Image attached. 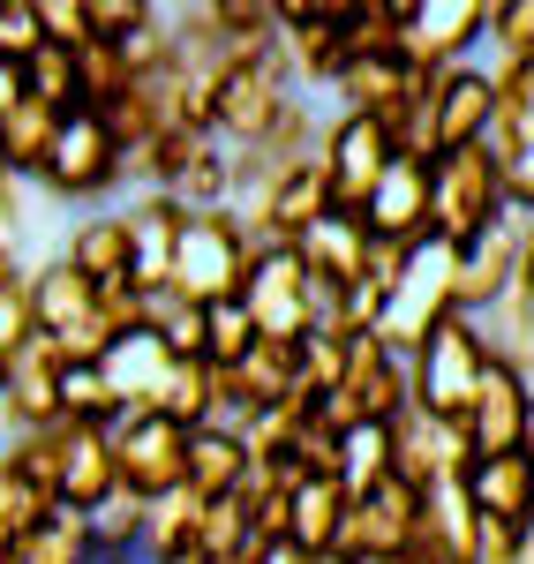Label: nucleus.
Wrapping results in <instances>:
<instances>
[{"label":"nucleus","mask_w":534,"mask_h":564,"mask_svg":"<svg viewBox=\"0 0 534 564\" xmlns=\"http://www.w3.org/2000/svg\"><path fill=\"white\" fill-rule=\"evenodd\" d=\"M121 181H129V151H121L113 121H106V113H90V106H76V113L61 121L53 159L39 166L31 188L53 196V204H76V212H106V204L121 196Z\"/></svg>","instance_id":"f257e3e1"},{"label":"nucleus","mask_w":534,"mask_h":564,"mask_svg":"<svg viewBox=\"0 0 534 564\" xmlns=\"http://www.w3.org/2000/svg\"><path fill=\"white\" fill-rule=\"evenodd\" d=\"M31 332L53 339L61 361H106V347L121 339L113 316H106V286H90L76 263H61V249L45 263H31Z\"/></svg>","instance_id":"f03ea898"},{"label":"nucleus","mask_w":534,"mask_h":564,"mask_svg":"<svg viewBox=\"0 0 534 564\" xmlns=\"http://www.w3.org/2000/svg\"><path fill=\"white\" fill-rule=\"evenodd\" d=\"M294 76H286V61H279V45L257 53V61H219V76H211V113H204V129L219 135L226 151H264L271 129L294 113Z\"/></svg>","instance_id":"7ed1b4c3"},{"label":"nucleus","mask_w":534,"mask_h":564,"mask_svg":"<svg viewBox=\"0 0 534 564\" xmlns=\"http://www.w3.org/2000/svg\"><path fill=\"white\" fill-rule=\"evenodd\" d=\"M257 249H264V241L241 226V212H188L181 249H174V271H166V294H181V302H196V308L241 302Z\"/></svg>","instance_id":"20e7f679"},{"label":"nucleus","mask_w":534,"mask_h":564,"mask_svg":"<svg viewBox=\"0 0 534 564\" xmlns=\"http://www.w3.org/2000/svg\"><path fill=\"white\" fill-rule=\"evenodd\" d=\"M15 459L53 489V505H76L90 512L98 497H113L121 475H113V444H106V422H45L31 436H8Z\"/></svg>","instance_id":"39448f33"},{"label":"nucleus","mask_w":534,"mask_h":564,"mask_svg":"<svg viewBox=\"0 0 534 564\" xmlns=\"http://www.w3.org/2000/svg\"><path fill=\"white\" fill-rule=\"evenodd\" d=\"M490 361H504V354L482 339V324H475V316H437V324H429V339L406 354L414 406H429V414L459 422V414H467V399H475V384L490 377Z\"/></svg>","instance_id":"423d86ee"},{"label":"nucleus","mask_w":534,"mask_h":564,"mask_svg":"<svg viewBox=\"0 0 534 564\" xmlns=\"http://www.w3.org/2000/svg\"><path fill=\"white\" fill-rule=\"evenodd\" d=\"M490 226H504V159L490 143L437 159L429 166V241L459 249V241H475Z\"/></svg>","instance_id":"0eeeda50"},{"label":"nucleus","mask_w":534,"mask_h":564,"mask_svg":"<svg viewBox=\"0 0 534 564\" xmlns=\"http://www.w3.org/2000/svg\"><path fill=\"white\" fill-rule=\"evenodd\" d=\"M482 39H490L482 0H400V61L422 76H445L459 61H475Z\"/></svg>","instance_id":"6e6552de"},{"label":"nucleus","mask_w":534,"mask_h":564,"mask_svg":"<svg viewBox=\"0 0 534 564\" xmlns=\"http://www.w3.org/2000/svg\"><path fill=\"white\" fill-rule=\"evenodd\" d=\"M241 308H249L257 339L302 347L316 332V286H309V271H302V257H294V249H257L249 286H241Z\"/></svg>","instance_id":"1a4fd4ad"},{"label":"nucleus","mask_w":534,"mask_h":564,"mask_svg":"<svg viewBox=\"0 0 534 564\" xmlns=\"http://www.w3.org/2000/svg\"><path fill=\"white\" fill-rule=\"evenodd\" d=\"M392 159H400V135L384 129V121H361V113H331V121H324L316 166L331 181V204H339V212H361Z\"/></svg>","instance_id":"9d476101"},{"label":"nucleus","mask_w":534,"mask_h":564,"mask_svg":"<svg viewBox=\"0 0 534 564\" xmlns=\"http://www.w3.org/2000/svg\"><path fill=\"white\" fill-rule=\"evenodd\" d=\"M106 444H113V475L135 497H166L181 489V467H188V430L166 422V414H113L106 422Z\"/></svg>","instance_id":"9b49d317"},{"label":"nucleus","mask_w":534,"mask_h":564,"mask_svg":"<svg viewBox=\"0 0 534 564\" xmlns=\"http://www.w3.org/2000/svg\"><path fill=\"white\" fill-rule=\"evenodd\" d=\"M279 61L294 90H331L347 68V8H324V0H279Z\"/></svg>","instance_id":"f8f14e48"},{"label":"nucleus","mask_w":534,"mask_h":564,"mask_svg":"<svg viewBox=\"0 0 534 564\" xmlns=\"http://www.w3.org/2000/svg\"><path fill=\"white\" fill-rule=\"evenodd\" d=\"M422 534V489L406 475H384L369 497H347V520H339V550L347 557H400Z\"/></svg>","instance_id":"ddd939ff"},{"label":"nucleus","mask_w":534,"mask_h":564,"mask_svg":"<svg viewBox=\"0 0 534 564\" xmlns=\"http://www.w3.org/2000/svg\"><path fill=\"white\" fill-rule=\"evenodd\" d=\"M520 257H527V241H520L512 212H504V226L459 241V249H451V316H490V308L504 302V286L520 279Z\"/></svg>","instance_id":"4468645a"},{"label":"nucleus","mask_w":534,"mask_h":564,"mask_svg":"<svg viewBox=\"0 0 534 564\" xmlns=\"http://www.w3.org/2000/svg\"><path fill=\"white\" fill-rule=\"evenodd\" d=\"M475 467V444L459 422L429 414V406H406L392 422V475H406L414 489H437V481H459Z\"/></svg>","instance_id":"2eb2a0df"},{"label":"nucleus","mask_w":534,"mask_h":564,"mask_svg":"<svg viewBox=\"0 0 534 564\" xmlns=\"http://www.w3.org/2000/svg\"><path fill=\"white\" fill-rule=\"evenodd\" d=\"M61 354H53V339H23V347L8 354V377H0V422H8V436H31L45 430V422H61Z\"/></svg>","instance_id":"dca6fc26"},{"label":"nucleus","mask_w":534,"mask_h":564,"mask_svg":"<svg viewBox=\"0 0 534 564\" xmlns=\"http://www.w3.org/2000/svg\"><path fill=\"white\" fill-rule=\"evenodd\" d=\"M355 218L369 226V241L422 249V241H429V166H422V159H392L384 181L369 188V204H361Z\"/></svg>","instance_id":"f3484780"},{"label":"nucleus","mask_w":534,"mask_h":564,"mask_svg":"<svg viewBox=\"0 0 534 564\" xmlns=\"http://www.w3.org/2000/svg\"><path fill=\"white\" fill-rule=\"evenodd\" d=\"M121 218H129V286L135 294H166V271H174L188 212H181L174 196H159V188H135L129 204H121Z\"/></svg>","instance_id":"a211bd4d"},{"label":"nucleus","mask_w":534,"mask_h":564,"mask_svg":"<svg viewBox=\"0 0 534 564\" xmlns=\"http://www.w3.org/2000/svg\"><path fill=\"white\" fill-rule=\"evenodd\" d=\"M527 399L534 384L512 369V361H490V377L475 384L467 399V414H459V430L475 444V459H490V452H520V422H527Z\"/></svg>","instance_id":"6ab92c4d"},{"label":"nucleus","mask_w":534,"mask_h":564,"mask_svg":"<svg viewBox=\"0 0 534 564\" xmlns=\"http://www.w3.org/2000/svg\"><path fill=\"white\" fill-rule=\"evenodd\" d=\"M181 354H166V339L143 324V332H121L113 347H106V361H98V377H106V391H113V414H151V399H159V384H166V369H174Z\"/></svg>","instance_id":"aec40b11"},{"label":"nucleus","mask_w":534,"mask_h":564,"mask_svg":"<svg viewBox=\"0 0 534 564\" xmlns=\"http://www.w3.org/2000/svg\"><path fill=\"white\" fill-rule=\"evenodd\" d=\"M459 489H467L475 520H490V527H527L534 520V467L520 459V452L475 459V467L459 475Z\"/></svg>","instance_id":"412c9836"},{"label":"nucleus","mask_w":534,"mask_h":564,"mask_svg":"<svg viewBox=\"0 0 534 564\" xmlns=\"http://www.w3.org/2000/svg\"><path fill=\"white\" fill-rule=\"evenodd\" d=\"M294 257H302V271H309L316 286H339L347 294V286H361V263H369V226L355 212H331L294 241Z\"/></svg>","instance_id":"4be33fe9"},{"label":"nucleus","mask_w":534,"mask_h":564,"mask_svg":"<svg viewBox=\"0 0 534 564\" xmlns=\"http://www.w3.org/2000/svg\"><path fill=\"white\" fill-rule=\"evenodd\" d=\"M61 263H76L90 286H129V218H121V204L76 218L68 241H61Z\"/></svg>","instance_id":"5701e85b"},{"label":"nucleus","mask_w":534,"mask_h":564,"mask_svg":"<svg viewBox=\"0 0 534 564\" xmlns=\"http://www.w3.org/2000/svg\"><path fill=\"white\" fill-rule=\"evenodd\" d=\"M181 489H188V497H204V505H219V497H233V489H249V444H241V430H219V422L188 430Z\"/></svg>","instance_id":"b1692460"},{"label":"nucleus","mask_w":534,"mask_h":564,"mask_svg":"<svg viewBox=\"0 0 534 564\" xmlns=\"http://www.w3.org/2000/svg\"><path fill=\"white\" fill-rule=\"evenodd\" d=\"M61 106H39V98H23L8 121H0V166L15 181H39V166L53 159V135H61Z\"/></svg>","instance_id":"393cba45"},{"label":"nucleus","mask_w":534,"mask_h":564,"mask_svg":"<svg viewBox=\"0 0 534 564\" xmlns=\"http://www.w3.org/2000/svg\"><path fill=\"white\" fill-rule=\"evenodd\" d=\"M339 520H347V489H339L331 475H309L294 497H286V534H294L309 557L339 550Z\"/></svg>","instance_id":"a878e982"},{"label":"nucleus","mask_w":534,"mask_h":564,"mask_svg":"<svg viewBox=\"0 0 534 564\" xmlns=\"http://www.w3.org/2000/svg\"><path fill=\"white\" fill-rule=\"evenodd\" d=\"M84 557H90V512H76V505H53L23 542L0 550V564H84Z\"/></svg>","instance_id":"bb28decb"},{"label":"nucleus","mask_w":534,"mask_h":564,"mask_svg":"<svg viewBox=\"0 0 534 564\" xmlns=\"http://www.w3.org/2000/svg\"><path fill=\"white\" fill-rule=\"evenodd\" d=\"M204 143H211V135L196 129V121H166L151 143H135V151H129V181H135V188H159V196H166V188L188 174V159H196Z\"/></svg>","instance_id":"cd10ccee"},{"label":"nucleus","mask_w":534,"mask_h":564,"mask_svg":"<svg viewBox=\"0 0 534 564\" xmlns=\"http://www.w3.org/2000/svg\"><path fill=\"white\" fill-rule=\"evenodd\" d=\"M45 512H53V489H45V481L15 459V444L0 436V550H8V542H23Z\"/></svg>","instance_id":"c85d7f7f"},{"label":"nucleus","mask_w":534,"mask_h":564,"mask_svg":"<svg viewBox=\"0 0 534 564\" xmlns=\"http://www.w3.org/2000/svg\"><path fill=\"white\" fill-rule=\"evenodd\" d=\"M497 113H490V151L497 159H520L534 143V61L527 68H497Z\"/></svg>","instance_id":"c756f323"},{"label":"nucleus","mask_w":534,"mask_h":564,"mask_svg":"<svg viewBox=\"0 0 534 564\" xmlns=\"http://www.w3.org/2000/svg\"><path fill=\"white\" fill-rule=\"evenodd\" d=\"M233 166H241V151H226L219 135H211V143L188 159V174H181L166 196H174L181 212H233Z\"/></svg>","instance_id":"7c9ffc66"},{"label":"nucleus","mask_w":534,"mask_h":564,"mask_svg":"<svg viewBox=\"0 0 534 564\" xmlns=\"http://www.w3.org/2000/svg\"><path fill=\"white\" fill-rule=\"evenodd\" d=\"M196 527H204V497H188V489L151 497V512H143V564H166L181 550H196Z\"/></svg>","instance_id":"2f4dec72"},{"label":"nucleus","mask_w":534,"mask_h":564,"mask_svg":"<svg viewBox=\"0 0 534 564\" xmlns=\"http://www.w3.org/2000/svg\"><path fill=\"white\" fill-rule=\"evenodd\" d=\"M392 475V422H361V430L339 436V459H331V481L347 497H369L377 481Z\"/></svg>","instance_id":"473e14b6"},{"label":"nucleus","mask_w":534,"mask_h":564,"mask_svg":"<svg viewBox=\"0 0 534 564\" xmlns=\"http://www.w3.org/2000/svg\"><path fill=\"white\" fill-rule=\"evenodd\" d=\"M347 399H355L361 422H400L406 406H414V384H406V361L400 354H384V361H369V369H347Z\"/></svg>","instance_id":"72a5a7b5"},{"label":"nucleus","mask_w":534,"mask_h":564,"mask_svg":"<svg viewBox=\"0 0 534 564\" xmlns=\"http://www.w3.org/2000/svg\"><path fill=\"white\" fill-rule=\"evenodd\" d=\"M534 61V0H497L490 8V39L475 53V68L497 76V68H527Z\"/></svg>","instance_id":"f704fd0d"},{"label":"nucleus","mask_w":534,"mask_h":564,"mask_svg":"<svg viewBox=\"0 0 534 564\" xmlns=\"http://www.w3.org/2000/svg\"><path fill=\"white\" fill-rule=\"evenodd\" d=\"M143 512H151V497H135V489H113V497H98V505H90V550L143 557Z\"/></svg>","instance_id":"c9c22d12"},{"label":"nucleus","mask_w":534,"mask_h":564,"mask_svg":"<svg viewBox=\"0 0 534 564\" xmlns=\"http://www.w3.org/2000/svg\"><path fill=\"white\" fill-rule=\"evenodd\" d=\"M151 414H166L181 430H204L211 422V361H174L159 399H151Z\"/></svg>","instance_id":"e433bc0d"},{"label":"nucleus","mask_w":534,"mask_h":564,"mask_svg":"<svg viewBox=\"0 0 534 564\" xmlns=\"http://www.w3.org/2000/svg\"><path fill=\"white\" fill-rule=\"evenodd\" d=\"M249 347H257V324H249L241 302H211L204 308V361H211V369H233Z\"/></svg>","instance_id":"4c0bfd02"},{"label":"nucleus","mask_w":534,"mask_h":564,"mask_svg":"<svg viewBox=\"0 0 534 564\" xmlns=\"http://www.w3.org/2000/svg\"><path fill=\"white\" fill-rule=\"evenodd\" d=\"M23 84L39 106H61V113H76L84 98H76V53H61V45H39L31 61H23Z\"/></svg>","instance_id":"58836bf2"},{"label":"nucleus","mask_w":534,"mask_h":564,"mask_svg":"<svg viewBox=\"0 0 534 564\" xmlns=\"http://www.w3.org/2000/svg\"><path fill=\"white\" fill-rule=\"evenodd\" d=\"M151 332L166 339V354L204 361V308H196V302H181V294H151Z\"/></svg>","instance_id":"ea45409f"},{"label":"nucleus","mask_w":534,"mask_h":564,"mask_svg":"<svg viewBox=\"0 0 534 564\" xmlns=\"http://www.w3.org/2000/svg\"><path fill=\"white\" fill-rule=\"evenodd\" d=\"M61 422H113V391L98 377V361H68L61 369Z\"/></svg>","instance_id":"a19ab883"},{"label":"nucleus","mask_w":534,"mask_h":564,"mask_svg":"<svg viewBox=\"0 0 534 564\" xmlns=\"http://www.w3.org/2000/svg\"><path fill=\"white\" fill-rule=\"evenodd\" d=\"M45 45V31H39V0H0V61H31Z\"/></svg>","instance_id":"79ce46f5"},{"label":"nucleus","mask_w":534,"mask_h":564,"mask_svg":"<svg viewBox=\"0 0 534 564\" xmlns=\"http://www.w3.org/2000/svg\"><path fill=\"white\" fill-rule=\"evenodd\" d=\"M39 31L61 53H84L90 45V0H39Z\"/></svg>","instance_id":"37998d69"},{"label":"nucleus","mask_w":534,"mask_h":564,"mask_svg":"<svg viewBox=\"0 0 534 564\" xmlns=\"http://www.w3.org/2000/svg\"><path fill=\"white\" fill-rule=\"evenodd\" d=\"M151 15H159L151 0H90V39H129Z\"/></svg>","instance_id":"c03bdc74"},{"label":"nucleus","mask_w":534,"mask_h":564,"mask_svg":"<svg viewBox=\"0 0 534 564\" xmlns=\"http://www.w3.org/2000/svg\"><path fill=\"white\" fill-rule=\"evenodd\" d=\"M23 98H31V84H23V68H15V61H0V121H8V113H15Z\"/></svg>","instance_id":"a18cd8bd"},{"label":"nucleus","mask_w":534,"mask_h":564,"mask_svg":"<svg viewBox=\"0 0 534 564\" xmlns=\"http://www.w3.org/2000/svg\"><path fill=\"white\" fill-rule=\"evenodd\" d=\"M8 279H23V257H15V249L0 241V286H8Z\"/></svg>","instance_id":"49530a36"},{"label":"nucleus","mask_w":534,"mask_h":564,"mask_svg":"<svg viewBox=\"0 0 534 564\" xmlns=\"http://www.w3.org/2000/svg\"><path fill=\"white\" fill-rule=\"evenodd\" d=\"M520 459L534 467V399H527V422H520Z\"/></svg>","instance_id":"de8ad7c7"},{"label":"nucleus","mask_w":534,"mask_h":564,"mask_svg":"<svg viewBox=\"0 0 534 564\" xmlns=\"http://www.w3.org/2000/svg\"><path fill=\"white\" fill-rule=\"evenodd\" d=\"M512 564H534V520L520 527V550H512Z\"/></svg>","instance_id":"09e8293b"},{"label":"nucleus","mask_w":534,"mask_h":564,"mask_svg":"<svg viewBox=\"0 0 534 564\" xmlns=\"http://www.w3.org/2000/svg\"><path fill=\"white\" fill-rule=\"evenodd\" d=\"M84 564H143V557H113V550H90Z\"/></svg>","instance_id":"8fccbe9b"},{"label":"nucleus","mask_w":534,"mask_h":564,"mask_svg":"<svg viewBox=\"0 0 534 564\" xmlns=\"http://www.w3.org/2000/svg\"><path fill=\"white\" fill-rule=\"evenodd\" d=\"M166 564H211V557H204V550H181V557H166Z\"/></svg>","instance_id":"3c124183"},{"label":"nucleus","mask_w":534,"mask_h":564,"mask_svg":"<svg viewBox=\"0 0 534 564\" xmlns=\"http://www.w3.org/2000/svg\"><path fill=\"white\" fill-rule=\"evenodd\" d=\"M309 564H355V557H347V550H324V557H309Z\"/></svg>","instance_id":"603ef678"}]
</instances>
